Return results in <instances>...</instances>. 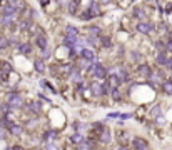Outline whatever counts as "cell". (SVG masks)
I'll use <instances>...</instances> for the list:
<instances>
[{
    "label": "cell",
    "mask_w": 172,
    "mask_h": 150,
    "mask_svg": "<svg viewBox=\"0 0 172 150\" xmlns=\"http://www.w3.org/2000/svg\"><path fill=\"white\" fill-rule=\"evenodd\" d=\"M9 103L12 107H17V109H20V107L24 105V98L20 97L19 94H10L9 95Z\"/></svg>",
    "instance_id": "6da1fadb"
},
{
    "label": "cell",
    "mask_w": 172,
    "mask_h": 150,
    "mask_svg": "<svg viewBox=\"0 0 172 150\" xmlns=\"http://www.w3.org/2000/svg\"><path fill=\"white\" fill-rule=\"evenodd\" d=\"M92 73H94L95 78H104L107 75L105 69H104V65H100V63H95V65H92Z\"/></svg>",
    "instance_id": "7a4b0ae2"
},
{
    "label": "cell",
    "mask_w": 172,
    "mask_h": 150,
    "mask_svg": "<svg viewBox=\"0 0 172 150\" xmlns=\"http://www.w3.org/2000/svg\"><path fill=\"white\" fill-rule=\"evenodd\" d=\"M132 144H134V148H135V150H149V144L144 140V138H139V137H135Z\"/></svg>",
    "instance_id": "3957f363"
},
{
    "label": "cell",
    "mask_w": 172,
    "mask_h": 150,
    "mask_svg": "<svg viewBox=\"0 0 172 150\" xmlns=\"http://www.w3.org/2000/svg\"><path fill=\"white\" fill-rule=\"evenodd\" d=\"M80 57L84 60H87V62H94L95 60V53L92 52V50H89V48H82L80 50Z\"/></svg>",
    "instance_id": "277c9868"
},
{
    "label": "cell",
    "mask_w": 172,
    "mask_h": 150,
    "mask_svg": "<svg viewBox=\"0 0 172 150\" xmlns=\"http://www.w3.org/2000/svg\"><path fill=\"white\" fill-rule=\"evenodd\" d=\"M2 13H3L5 17H12V19H13V17H15V13H17V9H15L13 5H10V3H9V5H3V7H2Z\"/></svg>",
    "instance_id": "5b68a950"
},
{
    "label": "cell",
    "mask_w": 172,
    "mask_h": 150,
    "mask_svg": "<svg viewBox=\"0 0 172 150\" xmlns=\"http://www.w3.org/2000/svg\"><path fill=\"white\" fill-rule=\"evenodd\" d=\"M152 25L150 23H145V22H141V23H137V30L141 32V34H150L152 32Z\"/></svg>",
    "instance_id": "8992f818"
},
{
    "label": "cell",
    "mask_w": 172,
    "mask_h": 150,
    "mask_svg": "<svg viewBox=\"0 0 172 150\" xmlns=\"http://www.w3.org/2000/svg\"><path fill=\"white\" fill-rule=\"evenodd\" d=\"M92 92H94L95 97H100V95H104V87H102V84H92Z\"/></svg>",
    "instance_id": "52a82bcc"
},
{
    "label": "cell",
    "mask_w": 172,
    "mask_h": 150,
    "mask_svg": "<svg viewBox=\"0 0 172 150\" xmlns=\"http://www.w3.org/2000/svg\"><path fill=\"white\" fill-rule=\"evenodd\" d=\"M28 110L34 112V113H40L42 112V105L38 102H30V103H28Z\"/></svg>",
    "instance_id": "ba28073f"
},
{
    "label": "cell",
    "mask_w": 172,
    "mask_h": 150,
    "mask_svg": "<svg viewBox=\"0 0 172 150\" xmlns=\"http://www.w3.org/2000/svg\"><path fill=\"white\" fill-rule=\"evenodd\" d=\"M34 67H35V70H37V72H40V73L45 72V63L42 62L40 59H37V60L34 62Z\"/></svg>",
    "instance_id": "9c48e42d"
},
{
    "label": "cell",
    "mask_w": 172,
    "mask_h": 150,
    "mask_svg": "<svg viewBox=\"0 0 172 150\" xmlns=\"http://www.w3.org/2000/svg\"><path fill=\"white\" fill-rule=\"evenodd\" d=\"M139 73L144 75V77H150V75H152V72H150V67H149V65H145V63L139 67Z\"/></svg>",
    "instance_id": "30bf717a"
},
{
    "label": "cell",
    "mask_w": 172,
    "mask_h": 150,
    "mask_svg": "<svg viewBox=\"0 0 172 150\" xmlns=\"http://www.w3.org/2000/svg\"><path fill=\"white\" fill-rule=\"evenodd\" d=\"M37 45L42 50L47 48V38H45V35H38V37H37Z\"/></svg>",
    "instance_id": "8fae6325"
},
{
    "label": "cell",
    "mask_w": 172,
    "mask_h": 150,
    "mask_svg": "<svg viewBox=\"0 0 172 150\" xmlns=\"http://www.w3.org/2000/svg\"><path fill=\"white\" fill-rule=\"evenodd\" d=\"M169 62H170V59L166 55V53H159V57H157V63H160V65H167Z\"/></svg>",
    "instance_id": "7c38bea8"
},
{
    "label": "cell",
    "mask_w": 172,
    "mask_h": 150,
    "mask_svg": "<svg viewBox=\"0 0 172 150\" xmlns=\"http://www.w3.org/2000/svg\"><path fill=\"white\" fill-rule=\"evenodd\" d=\"M9 127H10V132H12L13 135H20V134H22V127H20V125H17V123H10Z\"/></svg>",
    "instance_id": "4fadbf2b"
},
{
    "label": "cell",
    "mask_w": 172,
    "mask_h": 150,
    "mask_svg": "<svg viewBox=\"0 0 172 150\" xmlns=\"http://www.w3.org/2000/svg\"><path fill=\"white\" fill-rule=\"evenodd\" d=\"M162 88L166 94H172V80H167V82H162Z\"/></svg>",
    "instance_id": "5bb4252c"
},
{
    "label": "cell",
    "mask_w": 172,
    "mask_h": 150,
    "mask_svg": "<svg viewBox=\"0 0 172 150\" xmlns=\"http://www.w3.org/2000/svg\"><path fill=\"white\" fill-rule=\"evenodd\" d=\"M67 35H69V37H75V38H77L79 30L74 27V25H69V27H67Z\"/></svg>",
    "instance_id": "9a60e30c"
},
{
    "label": "cell",
    "mask_w": 172,
    "mask_h": 150,
    "mask_svg": "<svg viewBox=\"0 0 172 150\" xmlns=\"http://www.w3.org/2000/svg\"><path fill=\"white\" fill-rule=\"evenodd\" d=\"M109 82L112 84V87H117V85H119L122 80H120V78L117 77V75H110V77H109Z\"/></svg>",
    "instance_id": "2e32d148"
},
{
    "label": "cell",
    "mask_w": 172,
    "mask_h": 150,
    "mask_svg": "<svg viewBox=\"0 0 172 150\" xmlns=\"http://www.w3.org/2000/svg\"><path fill=\"white\" fill-rule=\"evenodd\" d=\"M19 50H20L22 53H30L32 47H30L28 44H20V45H19Z\"/></svg>",
    "instance_id": "e0dca14e"
},
{
    "label": "cell",
    "mask_w": 172,
    "mask_h": 150,
    "mask_svg": "<svg viewBox=\"0 0 172 150\" xmlns=\"http://www.w3.org/2000/svg\"><path fill=\"white\" fill-rule=\"evenodd\" d=\"M92 17H94V13H92L90 10H85V12L80 15V19L82 20H89V19H92Z\"/></svg>",
    "instance_id": "ac0fdd59"
},
{
    "label": "cell",
    "mask_w": 172,
    "mask_h": 150,
    "mask_svg": "<svg viewBox=\"0 0 172 150\" xmlns=\"http://www.w3.org/2000/svg\"><path fill=\"white\" fill-rule=\"evenodd\" d=\"M72 142H74V144H82V142H84V137H82L80 134H75L72 137Z\"/></svg>",
    "instance_id": "d6986e66"
},
{
    "label": "cell",
    "mask_w": 172,
    "mask_h": 150,
    "mask_svg": "<svg viewBox=\"0 0 172 150\" xmlns=\"http://www.w3.org/2000/svg\"><path fill=\"white\" fill-rule=\"evenodd\" d=\"M55 138H57V134H55V132H47V134H45V140H55Z\"/></svg>",
    "instance_id": "ffe728a7"
},
{
    "label": "cell",
    "mask_w": 172,
    "mask_h": 150,
    "mask_svg": "<svg viewBox=\"0 0 172 150\" xmlns=\"http://www.w3.org/2000/svg\"><path fill=\"white\" fill-rule=\"evenodd\" d=\"M102 142H104V144L110 142V132H109V130H105V132L102 134Z\"/></svg>",
    "instance_id": "44dd1931"
},
{
    "label": "cell",
    "mask_w": 172,
    "mask_h": 150,
    "mask_svg": "<svg viewBox=\"0 0 172 150\" xmlns=\"http://www.w3.org/2000/svg\"><path fill=\"white\" fill-rule=\"evenodd\" d=\"M134 15H137V19H144V17H145V13H144V10L135 9V10H134Z\"/></svg>",
    "instance_id": "7402d4cb"
},
{
    "label": "cell",
    "mask_w": 172,
    "mask_h": 150,
    "mask_svg": "<svg viewBox=\"0 0 172 150\" xmlns=\"http://www.w3.org/2000/svg\"><path fill=\"white\" fill-rule=\"evenodd\" d=\"M12 20H13L12 17H5V15H3L2 19H0V22H2L3 25H9V23H12Z\"/></svg>",
    "instance_id": "603a6c76"
},
{
    "label": "cell",
    "mask_w": 172,
    "mask_h": 150,
    "mask_svg": "<svg viewBox=\"0 0 172 150\" xmlns=\"http://www.w3.org/2000/svg\"><path fill=\"white\" fill-rule=\"evenodd\" d=\"M7 45H9V40H7V38H3V37H0V50L5 48Z\"/></svg>",
    "instance_id": "cb8c5ba5"
},
{
    "label": "cell",
    "mask_w": 172,
    "mask_h": 150,
    "mask_svg": "<svg viewBox=\"0 0 172 150\" xmlns=\"http://www.w3.org/2000/svg\"><path fill=\"white\" fill-rule=\"evenodd\" d=\"M45 148H47V150H59V147H57V145L53 144V142H49V144H47V147H45Z\"/></svg>",
    "instance_id": "d4e9b609"
},
{
    "label": "cell",
    "mask_w": 172,
    "mask_h": 150,
    "mask_svg": "<svg viewBox=\"0 0 172 150\" xmlns=\"http://www.w3.org/2000/svg\"><path fill=\"white\" fill-rule=\"evenodd\" d=\"M130 117H132L130 113H119V119L120 120H127V119H130Z\"/></svg>",
    "instance_id": "484cf974"
},
{
    "label": "cell",
    "mask_w": 172,
    "mask_h": 150,
    "mask_svg": "<svg viewBox=\"0 0 172 150\" xmlns=\"http://www.w3.org/2000/svg\"><path fill=\"white\" fill-rule=\"evenodd\" d=\"M90 34H92V35H94V34L99 35V34H100V28H99V27H92V28H90Z\"/></svg>",
    "instance_id": "4316f807"
},
{
    "label": "cell",
    "mask_w": 172,
    "mask_h": 150,
    "mask_svg": "<svg viewBox=\"0 0 172 150\" xmlns=\"http://www.w3.org/2000/svg\"><path fill=\"white\" fill-rule=\"evenodd\" d=\"M159 113H160V109H159V107H154V109H152V115L157 117Z\"/></svg>",
    "instance_id": "83f0119b"
},
{
    "label": "cell",
    "mask_w": 172,
    "mask_h": 150,
    "mask_svg": "<svg viewBox=\"0 0 172 150\" xmlns=\"http://www.w3.org/2000/svg\"><path fill=\"white\" fill-rule=\"evenodd\" d=\"M69 10H70V12H75V2H70V5H69Z\"/></svg>",
    "instance_id": "f1b7e54d"
},
{
    "label": "cell",
    "mask_w": 172,
    "mask_h": 150,
    "mask_svg": "<svg viewBox=\"0 0 172 150\" xmlns=\"http://www.w3.org/2000/svg\"><path fill=\"white\" fill-rule=\"evenodd\" d=\"M102 42H104V47H109V45H110V40H109V38H102Z\"/></svg>",
    "instance_id": "f546056e"
},
{
    "label": "cell",
    "mask_w": 172,
    "mask_h": 150,
    "mask_svg": "<svg viewBox=\"0 0 172 150\" xmlns=\"http://www.w3.org/2000/svg\"><path fill=\"white\" fill-rule=\"evenodd\" d=\"M0 138H5V130L2 127H0Z\"/></svg>",
    "instance_id": "4dcf8cb0"
},
{
    "label": "cell",
    "mask_w": 172,
    "mask_h": 150,
    "mask_svg": "<svg viewBox=\"0 0 172 150\" xmlns=\"http://www.w3.org/2000/svg\"><path fill=\"white\" fill-rule=\"evenodd\" d=\"M157 48L164 50V48H166V45H162V42H157Z\"/></svg>",
    "instance_id": "1f68e13d"
},
{
    "label": "cell",
    "mask_w": 172,
    "mask_h": 150,
    "mask_svg": "<svg viewBox=\"0 0 172 150\" xmlns=\"http://www.w3.org/2000/svg\"><path fill=\"white\" fill-rule=\"evenodd\" d=\"M40 2H42V5H47V3H49V0H40Z\"/></svg>",
    "instance_id": "d6a6232c"
},
{
    "label": "cell",
    "mask_w": 172,
    "mask_h": 150,
    "mask_svg": "<svg viewBox=\"0 0 172 150\" xmlns=\"http://www.w3.org/2000/svg\"><path fill=\"white\" fill-rule=\"evenodd\" d=\"M167 48H169L170 52H172V42H170V44H167Z\"/></svg>",
    "instance_id": "836d02e7"
},
{
    "label": "cell",
    "mask_w": 172,
    "mask_h": 150,
    "mask_svg": "<svg viewBox=\"0 0 172 150\" xmlns=\"http://www.w3.org/2000/svg\"><path fill=\"white\" fill-rule=\"evenodd\" d=\"M12 150H22V147H19V145H17V147H12Z\"/></svg>",
    "instance_id": "e575fe53"
},
{
    "label": "cell",
    "mask_w": 172,
    "mask_h": 150,
    "mask_svg": "<svg viewBox=\"0 0 172 150\" xmlns=\"http://www.w3.org/2000/svg\"><path fill=\"white\" fill-rule=\"evenodd\" d=\"M119 150H129V148H127V147H120Z\"/></svg>",
    "instance_id": "d590c367"
},
{
    "label": "cell",
    "mask_w": 172,
    "mask_h": 150,
    "mask_svg": "<svg viewBox=\"0 0 172 150\" xmlns=\"http://www.w3.org/2000/svg\"><path fill=\"white\" fill-rule=\"evenodd\" d=\"M5 150H12V147H7V148H5Z\"/></svg>",
    "instance_id": "8d00e7d4"
},
{
    "label": "cell",
    "mask_w": 172,
    "mask_h": 150,
    "mask_svg": "<svg viewBox=\"0 0 172 150\" xmlns=\"http://www.w3.org/2000/svg\"><path fill=\"white\" fill-rule=\"evenodd\" d=\"M32 150H37V148H32Z\"/></svg>",
    "instance_id": "74e56055"
}]
</instances>
